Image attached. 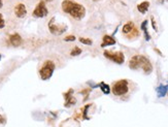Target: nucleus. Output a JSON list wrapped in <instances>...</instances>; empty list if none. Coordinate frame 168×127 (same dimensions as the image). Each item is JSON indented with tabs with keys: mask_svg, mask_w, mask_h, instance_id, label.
Listing matches in <instances>:
<instances>
[{
	"mask_svg": "<svg viewBox=\"0 0 168 127\" xmlns=\"http://www.w3.org/2000/svg\"><path fill=\"white\" fill-rule=\"evenodd\" d=\"M52 1V0H47V2H51Z\"/></svg>",
	"mask_w": 168,
	"mask_h": 127,
	"instance_id": "28",
	"label": "nucleus"
},
{
	"mask_svg": "<svg viewBox=\"0 0 168 127\" xmlns=\"http://www.w3.org/2000/svg\"><path fill=\"white\" fill-rule=\"evenodd\" d=\"M81 49H79L78 47H74L73 49L71 50V52H70V55L78 56V55H81Z\"/></svg>",
	"mask_w": 168,
	"mask_h": 127,
	"instance_id": "17",
	"label": "nucleus"
},
{
	"mask_svg": "<svg viewBox=\"0 0 168 127\" xmlns=\"http://www.w3.org/2000/svg\"><path fill=\"white\" fill-rule=\"evenodd\" d=\"M157 92H158V96L159 97H163L166 95V93L168 92V85H160L157 88Z\"/></svg>",
	"mask_w": 168,
	"mask_h": 127,
	"instance_id": "14",
	"label": "nucleus"
},
{
	"mask_svg": "<svg viewBox=\"0 0 168 127\" xmlns=\"http://www.w3.org/2000/svg\"><path fill=\"white\" fill-rule=\"evenodd\" d=\"M55 18H52L51 21H50L49 23V30L50 32L52 33V34L54 35H61L63 34V33L65 32V31L67 30V27L65 26V25L63 24H56V21H55Z\"/></svg>",
	"mask_w": 168,
	"mask_h": 127,
	"instance_id": "6",
	"label": "nucleus"
},
{
	"mask_svg": "<svg viewBox=\"0 0 168 127\" xmlns=\"http://www.w3.org/2000/svg\"><path fill=\"white\" fill-rule=\"evenodd\" d=\"M64 40L65 42H73V40H75V36L74 35H68L64 38Z\"/></svg>",
	"mask_w": 168,
	"mask_h": 127,
	"instance_id": "22",
	"label": "nucleus"
},
{
	"mask_svg": "<svg viewBox=\"0 0 168 127\" xmlns=\"http://www.w3.org/2000/svg\"><path fill=\"white\" fill-rule=\"evenodd\" d=\"M149 7V1H144V2H141V3H139L137 5L138 12H139L140 13H142V15H144V13L147 12Z\"/></svg>",
	"mask_w": 168,
	"mask_h": 127,
	"instance_id": "12",
	"label": "nucleus"
},
{
	"mask_svg": "<svg viewBox=\"0 0 168 127\" xmlns=\"http://www.w3.org/2000/svg\"><path fill=\"white\" fill-rule=\"evenodd\" d=\"M55 69H56V65L53 61L52 60L44 61L42 66L40 67V69H39V76H40V78H41V80L47 81V80H49V79H51L54 71H55Z\"/></svg>",
	"mask_w": 168,
	"mask_h": 127,
	"instance_id": "3",
	"label": "nucleus"
},
{
	"mask_svg": "<svg viewBox=\"0 0 168 127\" xmlns=\"http://www.w3.org/2000/svg\"><path fill=\"white\" fill-rule=\"evenodd\" d=\"M112 45H115V39L110 35H104L103 38H102V44L101 47H107V46H112Z\"/></svg>",
	"mask_w": 168,
	"mask_h": 127,
	"instance_id": "11",
	"label": "nucleus"
},
{
	"mask_svg": "<svg viewBox=\"0 0 168 127\" xmlns=\"http://www.w3.org/2000/svg\"><path fill=\"white\" fill-rule=\"evenodd\" d=\"M15 15L17 16L18 18H24L25 16L27 15V10H26L25 4L19 3L15 6Z\"/></svg>",
	"mask_w": 168,
	"mask_h": 127,
	"instance_id": "9",
	"label": "nucleus"
},
{
	"mask_svg": "<svg viewBox=\"0 0 168 127\" xmlns=\"http://www.w3.org/2000/svg\"><path fill=\"white\" fill-rule=\"evenodd\" d=\"M49 10H47V6H45V2L44 0H40L39 3L37 4V6L35 7V10H33V17L35 18H44L47 16Z\"/></svg>",
	"mask_w": 168,
	"mask_h": 127,
	"instance_id": "7",
	"label": "nucleus"
},
{
	"mask_svg": "<svg viewBox=\"0 0 168 127\" xmlns=\"http://www.w3.org/2000/svg\"><path fill=\"white\" fill-rule=\"evenodd\" d=\"M91 105H92V104H91V103H89V104H86V105H85V108H83V118H84V119H86V120H88V119H89V117H88L87 113H88V110H89V108H90Z\"/></svg>",
	"mask_w": 168,
	"mask_h": 127,
	"instance_id": "18",
	"label": "nucleus"
},
{
	"mask_svg": "<svg viewBox=\"0 0 168 127\" xmlns=\"http://www.w3.org/2000/svg\"><path fill=\"white\" fill-rule=\"evenodd\" d=\"M2 5H3V3H2V0H0V8L2 7Z\"/></svg>",
	"mask_w": 168,
	"mask_h": 127,
	"instance_id": "26",
	"label": "nucleus"
},
{
	"mask_svg": "<svg viewBox=\"0 0 168 127\" xmlns=\"http://www.w3.org/2000/svg\"><path fill=\"white\" fill-rule=\"evenodd\" d=\"M129 67L131 69H137L141 67L144 69V74H149L153 71V65L149 62V60L147 57L142 55H135L129 61Z\"/></svg>",
	"mask_w": 168,
	"mask_h": 127,
	"instance_id": "2",
	"label": "nucleus"
},
{
	"mask_svg": "<svg viewBox=\"0 0 168 127\" xmlns=\"http://www.w3.org/2000/svg\"><path fill=\"white\" fill-rule=\"evenodd\" d=\"M0 59H1V55H0Z\"/></svg>",
	"mask_w": 168,
	"mask_h": 127,
	"instance_id": "29",
	"label": "nucleus"
},
{
	"mask_svg": "<svg viewBox=\"0 0 168 127\" xmlns=\"http://www.w3.org/2000/svg\"><path fill=\"white\" fill-rule=\"evenodd\" d=\"M159 1H160L161 3H163V2H165V1H167V2H168V0H159Z\"/></svg>",
	"mask_w": 168,
	"mask_h": 127,
	"instance_id": "27",
	"label": "nucleus"
},
{
	"mask_svg": "<svg viewBox=\"0 0 168 127\" xmlns=\"http://www.w3.org/2000/svg\"><path fill=\"white\" fill-rule=\"evenodd\" d=\"M62 10L75 20H81L86 15V8L73 0H64L62 2Z\"/></svg>",
	"mask_w": 168,
	"mask_h": 127,
	"instance_id": "1",
	"label": "nucleus"
},
{
	"mask_svg": "<svg viewBox=\"0 0 168 127\" xmlns=\"http://www.w3.org/2000/svg\"><path fill=\"white\" fill-rule=\"evenodd\" d=\"M155 51H156V52H157V53H158V54H159V55H160V56H162V53H161V52H160V51H159V50H158V49H155Z\"/></svg>",
	"mask_w": 168,
	"mask_h": 127,
	"instance_id": "25",
	"label": "nucleus"
},
{
	"mask_svg": "<svg viewBox=\"0 0 168 127\" xmlns=\"http://www.w3.org/2000/svg\"><path fill=\"white\" fill-rule=\"evenodd\" d=\"M79 42L84 45H88V46H91V45L93 44L92 39H90V38H85V37H79Z\"/></svg>",
	"mask_w": 168,
	"mask_h": 127,
	"instance_id": "19",
	"label": "nucleus"
},
{
	"mask_svg": "<svg viewBox=\"0 0 168 127\" xmlns=\"http://www.w3.org/2000/svg\"><path fill=\"white\" fill-rule=\"evenodd\" d=\"M151 21H152V26H153V29L155 31H157L158 30V28H157V26H156V21H155V18L154 17H151Z\"/></svg>",
	"mask_w": 168,
	"mask_h": 127,
	"instance_id": "23",
	"label": "nucleus"
},
{
	"mask_svg": "<svg viewBox=\"0 0 168 127\" xmlns=\"http://www.w3.org/2000/svg\"><path fill=\"white\" fill-rule=\"evenodd\" d=\"M4 123H5V118L2 115H0V125H2V124H4Z\"/></svg>",
	"mask_w": 168,
	"mask_h": 127,
	"instance_id": "24",
	"label": "nucleus"
},
{
	"mask_svg": "<svg viewBox=\"0 0 168 127\" xmlns=\"http://www.w3.org/2000/svg\"><path fill=\"white\" fill-rule=\"evenodd\" d=\"M134 28H135V26H134V24H133V22H128V23H126L123 26L122 31H123L124 34H129Z\"/></svg>",
	"mask_w": 168,
	"mask_h": 127,
	"instance_id": "13",
	"label": "nucleus"
},
{
	"mask_svg": "<svg viewBox=\"0 0 168 127\" xmlns=\"http://www.w3.org/2000/svg\"><path fill=\"white\" fill-rule=\"evenodd\" d=\"M8 42H10V44L11 46L19 47V46H21V44H22V37L19 33H13V34L10 35Z\"/></svg>",
	"mask_w": 168,
	"mask_h": 127,
	"instance_id": "10",
	"label": "nucleus"
},
{
	"mask_svg": "<svg viewBox=\"0 0 168 127\" xmlns=\"http://www.w3.org/2000/svg\"><path fill=\"white\" fill-rule=\"evenodd\" d=\"M99 87H100V89H101V91L104 93V94H110V86L107 85V84H105V83H100L99 84Z\"/></svg>",
	"mask_w": 168,
	"mask_h": 127,
	"instance_id": "16",
	"label": "nucleus"
},
{
	"mask_svg": "<svg viewBox=\"0 0 168 127\" xmlns=\"http://www.w3.org/2000/svg\"><path fill=\"white\" fill-rule=\"evenodd\" d=\"M147 20H146V21L142 22V24H141V29L144 30V37H146V40H147V42H149V40L151 39V35H149V32H147Z\"/></svg>",
	"mask_w": 168,
	"mask_h": 127,
	"instance_id": "15",
	"label": "nucleus"
},
{
	"mask_svg": "<svg viewBox=\"0 0 168 127\" xmlns=\"http://www.w3.org/2000/svg\"><path fill=\"white\" fill-rule=\"evenodd\" d=\"M103 55L105 58L112 60V62L117 64H123L125 61V56L123 52H110V51H104Z\"/></svg>",
	"mask_w": 168,
	"mask_h": 127,
	"instance_id": "5",
	"label": "nucleus"
},
{
	"mask_svg": "<svg viewBox=\"0 0 168 127\" xmlns=\"http://www.w3.org/2000/svg\"><path fill=\"white\" fill-rule=\"evenodd\" d=\"M112 94L115 95V96H122V95H125L127 92L129 91L128 81L127 80L117 81L112 85Z\"/></svg>",
	"mask_w": 168,
	"mask_h": 127,
	"instance_id": "4",
	"label": "nucleus"
},
{
	"mask_svg": "<svg viewBox=\"0 0 168 127\" xmlns=\"http://www.w3.org/2000/svg\"><path fill=\"white\" fill-rule=\"evenodd\" d=\"M129 38H132V37H135V36H138V30L137 28H134L132 31H131L130 33H129Z\"/></svg>",
	"mask_w": 168,
	"mask_h": 127,
	"instance_id": "20",
	"label": "nucleus"
},
{
	"mask_svg": "<svg viewBox=\"0 0 168 127\" xmlns=\"http://www.w3.org/2000/svg\"><path fill=\"white\" fill-rule=\"evenodd\" d=\"M4 26H5V21L3 19V16L0 13V29L4 28Z\"/></svg>",
	"mask_w": 168,
	"mask_h": 127,
	"instance_id": "21",
	"label": "nucleus"
},
{
	"mask_svg": "<svg viewBox=\"0 0 168 127\" xmlns=\"http://www.w3.org/2000/svg\"><path fill=\"white\" fill-rule=\"evenodd\" d=\"M72 93H73V90L69 89L68 92H65L64 94H63L65 97V106H66V108H70L71 105H74V104L76 103V99L73 97Z\"/></svg>",
	"mask_w": 168,
	"mask_h": 127,
	"instance_id": "8",
	"label": "nucleus"
}]
</instances>
